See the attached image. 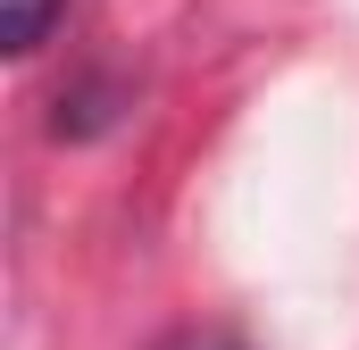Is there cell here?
<instances>
[{"mask_svg":"<svg viewBox=\"0 0 359 350\" xmlns=\"http://www.w3.org/2000/svg\"><path fill=\"white\" fill-rule=\"evenodd\" d=\"M50 8H67V0H17V8H8V50H34Z\"/></svg>","mask_w":359,"mask_h":350,"instance_id":"1","label":"cell"},{"mask_svg":"<svg viewBox=\"0 0 359 350\" xmlns=\"http://www.w3.org/2000/svg\"><path fill=\"white\" fill-rule=\"evenodd\" d=\"M159 350H243V334H226V326H184V334H168Z\"/></svg>","mask_w":359,"mask_h":350,"instance_id":"2","label":"cell"}]
</instances>
